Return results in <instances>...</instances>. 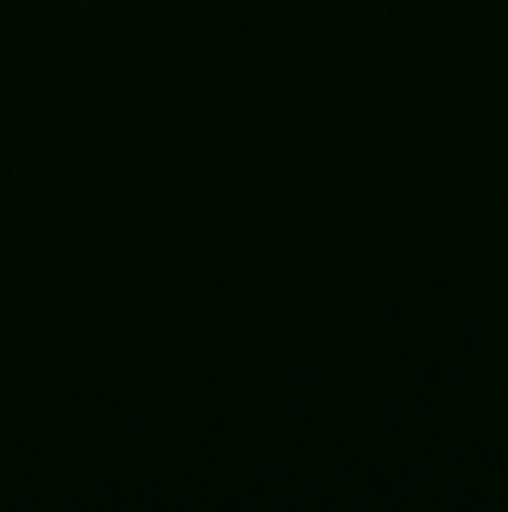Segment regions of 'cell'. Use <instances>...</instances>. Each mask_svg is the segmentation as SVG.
<instances>
[]
</instances>
